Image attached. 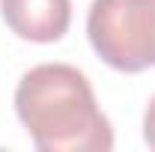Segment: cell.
<instances>
[{
    "label": "cell",
    "instance_id": "obj_1",
    "mask_svg": "<svg viewBox=\"0 0 155 152\" xmlns=\"http://www.w3.org/2000/svg\"><path fill=\"white\" fill-rule=\"evenodd\" d=\"M15 114L42 152L114 149L110 119L98 111L84 72L66 63H42L24 72L15 90Z\"/></svg>",
    "mask_w": 155,
    "mask_h": 152
},
{
    "label": "cell",
    "instance_id": "obj_2",
    "mask_svg": "<svg viewBox=\"0 0 155 152\" xmlns=\"http://www.w3.org/2000/svg\"><path fill=\"white\" fill-rule=\"evenodd\" d=\"M87 36L93 51L116 72L155 66V0H93Z\"/></svg>",
    "mask_w": 155,
    "mask_h": 152
},
{
    "label": "cell",
    "instance_id": "obj_3",
    "mask_svg": "<svg viewBox=\"0 0 155 152\" xmlns=\"http://www.w3.org/2000/svg\"><path fill=\"white\" fill-rule=\"evenodd\" d=\"M6 27L24 42H57L72 24V0H0Z\"/></svg>",
    "mask_w": 155,
    "mask_h": 152
},
{
    "label": "cell",
    "instance_id": "obj_4",
    "mask_svg": "<svg viewBox=\"0 0 155 152\" xmlns=\"http://www.w3.org/2000/svg\"><path fill=\"white\" fill-rule=\"evenodd\" d=\"M143 140L149 143V149H155V95L146 104V114H143Z\"/></svg>",
    "mask_w": 155,
    "mask_h": 152
}]
</instances>
